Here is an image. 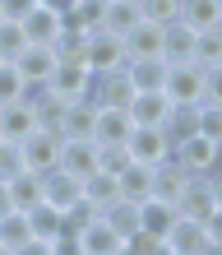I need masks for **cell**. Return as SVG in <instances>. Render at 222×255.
<instances>
[{"label":"cell","mask_w":222,"mask_h":255,"mask_svg":"<svg viewBox=\"0 0 222 255\" xmlns=\"http://www.w3.org/2000/svg\"><path fill=\"white\" fill-rule=\"evenodd\" d=\"M130 130H135L130 112L97 107V130H93V139H97V144H125V139H130Z\"/></svg>","instance_id":"22"},{"label":"cell","mask_w":222,"mask_h":255,"mask_svg":"<svg viewBox=\"0 0 222 255\" xmlns=\"http://www.w3.org/2000/svg\"><path fill=\"white\" fill-rule=\"evenodd\" d=\"M28 228H33L37 242H51V237L65 232V218H61V209H51L47 200H42L37 209H28Z\"/></svg>","instance_id":"31"},{"label":"cell","mask_w":222,"mask_h":255,"mask_svg":"<svg viewBox=\"0 0 222 255\" xmlns=\"http://www.w3.org/2000/svg\"><path fill=\"white\" fill-rule=\"evenodd\" d=\"M195 42H199L195 28H185V23H167V37H162V61H167V65H185V61H195Z\"/></svg>","instance_id":"19"},{"label":"cell","mask_w":222,"mask_h":255,"mask_svg":"<svg viewBox=\"0 0 222 255\" xmlns=\"http://www.w3.org/2000/svg\"><path fill=\"white\" fill-rule=\"evenodd\" d=\"M93 130H97V102L93 98L70 102L65 116H61V134L65 139H93Z\"/></svg>","instance_id":"15"},{"label":"cell","mask_w":222,"mask_h":255,"mask_svg":"<svg viewBox=\"0 0 222 255\" xmlns=\"http://www.w3.org/2000/svg\"><path fill=\"white\" fill-rule=\"evenodd\" d=\"M61 218H65V232H83L88 223H97V218H102V209H97V204H88V200H79V204H70Z\"/></svg>","instance_id":"38"},{"label":"cell","mask_w":222,"mask_h":255,"mask_svg":"<svg viewBox=\"0 0 222 255\" xmlns=\"http://www.w3.org/2000/svg\"><path fill=\"white\" fill-rule=\"evenodd\" d=\"M83 65L93 70V79H102V74H116V70H125V42L121 37H111V33H88V47H83Z\"/></svg>","instance_id":"2"},{"label":"cell","mask_w":222,"mask_h":255,"mask_svg":"<svg viewBox=\"0 0 222 255\" xmlns=\"http://www.w3.org/2000/svg\"><path fill=\"white\" fill-rule=\"evenodd\" d=\"M185 186H190V172H185L176 158H167V162H157V167H153V200H167V204H176Z\"/></svg>","instance_id":"16"},{"label":"cell","mask_w":222,"mask_h":255,"mask_svg":"<svg viewBox=\"0 0 222 255\" xmlns=\"http://www.w3.org/2000/svg\"><path fill=\"white\" fill-rule=\"evenodd\" d=\"M130 162H135V158H130V148H125V144H97V167H102V172L121 176Z\"/></svg>","instance_id":"37"},{"label":"cell","mask_w":222,"mask_h":255,"mask_svg":"<svg viewBox=\"0 0 222 255\" xmlns=\"http://www.w3.org/2000/svg\"><path fill=\"white\" fill-rule=\"evenodd\" d=\"M162 37H167V28H162V23L139 19V23L121 37V42H125V61H153V56H162Z\"/></svg>","instance_id":"10"},{"label":"cell","mask_w":222,"mask_h":255,"mask_svg":"<svg viewBox=\"0 0 222 255\" xmlns=\"http://www.w3.org/2000/svg\"><path fill=\"white\" fill-rule=\"evenodd\" d=\"M14 65H19V74L28 79V88H42V84L56 74L61 56H56V47H47V42H28V47L14 56Z\"/></svg>","instance_id":"7"},{"label":"cell","mask_w":222,"mask_h":255,"mask_svg":"<svg viewBox=\"0 0 222 255\" xmlns=\"http://www.w3.org/2000/svg\"><path fill=\"white\" fill-rule=\"evenodd\" d=\"M204 84H209V70L185 61V65H171L167 70V84H162V93L171 102H190V107H199L204 102Z\"/></svg>","instance_id":"5"},{"label":"cell","mask_w":222,"mask_h":255,"mask_svg":"<svg viewBox=\"0 0 222 255\" xmlns=\"http://www.w3.org/2000/svg\"><path fill=\"white\" fill-rule=\"evenodd\" d=\"M5 214H14V204H9V190H5V181H0V218Z\"/></svg>","instance_id":"50"},{"label":"cell","mask_w":222,"mask_h":255,"mask_svg":"<svg viewBox=\"0 0 222 255\" xmlns=\"http://www.w3.org/2000/svg\"><path fill=\"white\" fill-rule=\"evenodd\" d=\"M33 5L37 0H0V19L5 23H23L28 14H33Z\"/></svg>","instance_id":"43"},{"label":"cell","mask_w":222,"mask_h":255,"mask_svg":"<svg viewBox=\"0 0 222 255\" xmlns=\"http://www.w3.org/2000/svg\"><path fill=\"white\" fill-rule=\"evenodd\" d=\"M51 255H83L79 232H61V237H51Z\"/></svg>","instance_id":"44"},{"label":"cell","mask_w":222,"mask_h":255,"mask_svg":"<svg viewBox=\"0 0 222 255\" xmlns=\"http://www.w3.org/2000/svg\"><path fill=\"white\" fill-rule=\"evenodd\" d=\"M28 47V37H23V23H0V61H14Z\"/></svg>","instance_id":"40"},{"label":"cell","mask_w":222,"mask_h":255,"mask_svg":"<svg viewBox=\"0 0 222 255\" xmlns=\"http://www.w3.org/2000/svg\"><path fill=\"white\" fill-rule=\"evenodd\" d=\"M139 19H144V14H139V5H135V0H107V14H102V33L125 37Z\"/></svg>","instance_id":"26"},{"label":"cell","mask_w":222,"mask_h":255,"mask_svg":"<svg viewBox=\"0 0 222 255\" xmlns=\"http://www.w3.org/2000/svg\"><path fill=\"white\" fill-rule=\"evenodd\" d=\"M14 255H51V242H37V237H33V242H28V246H19Z\"/></svg>","instance_id":"47"},{"label":"cell","mask_w":222,"mask_h":255,"mask_svg":"<svg viewBox=\"0 0 222 255\" xmlns=\"http://www.w3.org/2000/svg\"><path fill=\"white\" fill-rule=\"evenodd\" d=\"M28 93H33V88H28V79L19 74V65H14V61H0V107L28 98Z\"/></svg>","instance_id":"33"},{"label":"cell","mask_w":222,"mask_h":255,"mask_svg":"<svg viewBox=\"0 0 222 255\" xmlns=\"http://www.w3.org/2000/svg\"><path fill=\"white\" fill-rule=\"evenodd\" d=\"M204 232H209V242H222V209H213V218L204 223Z\"/></svg>","instance_id":"46"},{"label":"cell","mask_w":222,"mask_h":255,"mask_svg":"<svg viewBox=\"0 0 222 255\" xmlns=\"http://www.w3.org/2000/svg\"><path fill=\"white\" fill-rule=\"evenodd\" d=\"M0 23H5V19H0Z\"/></svg>","instance_id":"54"},{"label":"cell","mask_w":222,"mask_h":255,"mask_svg":"<svg viewBox=\"0 0 222 255\" xmlns=\"http://www.w3.org/2000/svg\"><path fill=\"white\" fill-rule=\"evenodd\" d=\"M93 102H97V107H111V112H130V102H135V84H130V74L116 70V74L93 79Z\"/></svg>","instance_id":"12"},{"label":"cell","mask_w":222,"mask_h":255,"mask_svg":"<svg viewBox=\"0 0 222 255\" xmlns=\"http://www.w3.org/2000/svg\"><path fill=\"white\" fill-rule=\"evenodd\" d=\"M28 98H33L37 126H47V130H61V116H65V107H70L65 98H56L51 88H33V93H28ZM61 139H65V134H61Z\"/></svg>","instance_id":"27"},{"label":"cell","mask_w":222,"mask_h":255,"mask_svg":"<svg viewBox=\"0 0 222 255\" xmlns=\"http://www.w3.org/2000/svg\"><path fill=\"white\" fill-rule=\"evenodd\" d=\"M42 200L65 214L70 204L83 200V181H79L74 172H65V167H51V172H42Z\"/></svg>","instance_id":"8"},{"label":"cell","mask_w":222,"mask_h":255,"mask_svg":"<svg viewBox=\"0 0 222 255\" xmlns=\"http://www.w3.org/2000/svg\"><path fill=\"white\" fill-rule=\"evenodd\" d=\"M139 14L148 23H181V0H139Z\"/></svg>","instance_id":"35"},{"label":"cell","mask_w":222,"mask_h":255,"mask_svg":"<svg viewBox=\"0 0 222 255\" xmlns=\"http://www.w3.org/2000/svg\"><path fill=\"white\" fill-rule=\"evenodd\" d=\"M213 190H209V176H190V186L181 190V200H176V214L190 218V223H209L213 218Z\"/></svg>","instance_id":"13"},{"label":"cell","mask_w":222,"mask_h":255,"mask_svg":"<svg viewBox=\"0 0 222 255\" xmlns=\"http://www.w3.org/2000/svg\"><path fill=\"white\" fill-rule=\"evenodd\" d=\"M102 223L116 232V237H135L139 232V204H130V200H116L102 209Z\"/></svg>","instance_id":"30"},{"label":"cell","mask_w":222,"mask_h":255,"mask_svg":"<svg viewBox=\"0 0 222 255\" xmlns=\"http://www.w3.org/2000/svg\"><path fill=\"white\" fill-rule=\"evenodd\" d=\"M144 255H176V251H171V246H167V242H153V246H148V251H144Z\"/></svg>","instance_id":"51"},{"label":"cell","mask_w":222,"mask_h":255,"mask_svg":"<svg viewBox=\"0 0 222 255\" xmlns=\"http://www.w3.org/2000/svg\"><path fill=\"white\" fill-rule=\"evenodd\" d=\"M33 242V228H28V214H5L0 218V246H9V251H19Z\"/></svg>","instance_id":"34"},{"label":"cell","mask_w":222,"mask_h":255,"mask_svg":"<svg viewBox=\"0 0 222 255\" xmlns=\"http://www.w3.org/2000/svg\"><path fill=\"white\" fill-rule=\"evenodd\" d=\"M204 255H222V242H209V246H204Z\"/></svg>","instance_id":"52"},{"label":"cell","mask_w":222,"mask_h":255,"mask_svg":"<svg viewBox=\"0 0 222 255\" xmlns=\"http://www.w3.org/2000/svg\"><path fill=\"white\" fill-rule=\"evenodd\" d=\"M125 148H130V158H135L139 167H157V162H167L176 153L171 134L162 130V126H135L130 139H125Z\"/></svg>","instance_id":"1"},{"label":"cell","mask_w":222,"mask_h":255,"mask_svg":"<svg viewBox=\"0 0 222 255\" xmlns=\"http://www.w3.org/2000/svg\"><path fill=\"white\" fill-rule=\"evenodd\" d=\"M195 65H204V70L222 65V28H213V33H199V42H195Z\"/></svg>","instance_id":"36"},{"label":"cell","mask_w":222,"mask_h":255,"mask_svg":"<svg viewBox=\"0 0 222 255\" xmlns=\"http://www.w3.org/2000/svg\"><path fill=\"white\" fill-rule=\"evenodd\" d=\"M167 70H171V65L162 61V56H153V61H130V65H125L135 93H153V88H162V84H167Z\"/></svg>","instance_id":"23"},{"label":"cell","mask_w":222,"mask_h":255,"mask_svg":"<svg viewBox=\"0 0 222 255\" xmlns=\"http://www.w3.org/2000/svg\"><path fill=\"white\" fill-rule=\"evenodd\" d=\"M70 14L88 28V33H97V28H102V14H107V0H79Z\"/></svg>","instance_id":"42"},{"label":"cell","mask_w":222,"mask_h":255,"mask_svg":"<svg viewBox=\"0 0 222 255\" xmlns=\"http://www.w3.org/2000/svg\"><path fill=\"white\" fill-rule=\"evenodd\" d=\"M167 246H171L176 255H204V246H209V232H204V223H190V218H181V223L171 228Z\"/></svg>","instance_id":"25"},{"label":"cell","mask_w":222,"mask_h":255,"mask_svg":"<svg viewBox=\"0 0 222 255\" xmlns=\"http://www.w3.org/2000/svg\"><path fill=\"white\" fill-rule=\"evenodd\" d=\"M83 200L88 204H97V209H107V204H116L121 200V181H116L111 172H93V176H83Z\"/></svg>","instance_id":"28"},{"label":"cell","mask_w":222,"mask_h":255,"mask_svg":"<svg viewBox=\"0 0 222 255\" xmlns=\"http://www.w3.org/2000/svg\"><path fill=\"white\" fill-rule=\"evenodd\" d=\"M171 158L181 162L190 176H209V172L222 167V144H213L209 134H190V139L176 144V153H171Z\"/></svg>","instance_id":"3"},{"label":"cell","mask_w":222,"mask_h":255,"mask_svg":"<svg viewBox=\"0 0 222 255\" xmlns=\"http://www.w3.org/2000/svg\"><path fill=\"white\" fill-rule=\"evenodd\" d=\"M176 102L162 93V88H153V93H135V102H130V121L135 126H167Z\"/></svg>","instance_id":"14"},{"label":"cell","mask_w":222,"mask_h":255,"mask_svg":"<svg viewBox=\"0 0 222 255\" xmlns=\"http://www.w3.org/2000/svg\"><path fill=\"white\" fill-rule=\"evenodd\" d=\"M125 242V237H116L111 228H107V223H88V228L79 232V246H83V255H116V246H121Z\"/></svg>","instance_id":"29"},{"label":"cell","mask_w":222,"mask_h":255,"mask_svg":"<svg viewBox=\"0 0 222 255\" xmlns=\"http://www.w3.org/2000/svg\"><path fill=\"white\" fill-rule=\"evenodd\" d=\"M37 5H47V9H56V14H70L79 0H37Z\"/></svg>","instance_id":"49"},{"label":"cell","mask_w":222,"mask_h":255,"mask_svg":"<svg viewBox=\"0 0 222 255\" xmlns=\"http://www.w3.org/2000/svg\"><path fill=\"white\" fill-rule=\"evenodd\" d=\"M61 28H65V14H56V9H47V5H33V14L23 19V37H28V42H47V47H56Z\"/></svg>","instance_id":"17"},{"label":"cell","mask_w":222,"mask_h":255,"mask_svg":"<svg viewBox=\"0 0 222 255\" xmlns=\"http://www.w3.org/2000/svg\"><path fill=\"white\" fill-rule=\"evenodd\" d=\"M61 148H65V139H61V130H47V126H37L33 134L23 139V167L28 172H51V167H61Z\"/></svg>","instance_id":"4"},{"label":"cell","mask_w":222,"mask_h":255,"mask_svg":"<svg viewBox=\"0 0 222 255\" xmlns=\"http://www.w3.org/2000/svg\"><path fill=\"white\" fill-rule=\"evenodd\" d=\"M61 167L74 172L79 181H83V176H93V172H97V139H65Z\"/></svg>","instance_id":"18"},{"label":"cell","mask_w":222,"mask_h":255,"mask_svg":"<svg viewBox=\"0 0 222 255\" xmlns=\"http://www.w3.org/2000/svg\"><path fill=\"white\" fill-rule=\"evenodd\" d=\"M42 88H51V93L65 98V102L93 98V70H88L83 61H61V65H56V74H51Z\"/></svg>","instance_id":"6"},{"label":"cell","mask_w":222,"mask_h":255,"mask_svg":"<svg viewBox=\"0 0 222 255\" xmlns=\"http://www.w3.org/2000/svg\"><path fill=\"white\" fill-rule=\"evenodd\" d=\"M162 130L171 134V144H181V139H190V134H199V107H190V102H176Z\"/></svg>","instance_id":"32"},{"label":"cell","mask_w":222,"mask_h":255,"mask_svg":"<svg viewBox=\"0 0 222 255\" xmlns=\"http://www.w3.org/2000/svg\"><path fill=\"white\" fill-rule=\"evenodd\" d=\"M199 134L222 144V102H199Z\"/></svg>","instance_id":"41"},{"label":"cell","mask_w":222,"mask_h":255,"mask_svg":"<svg viewBox=\"0 0 222 255\" xmlns=\"http://www.w3.org/2000/svg\"><path fill=\"white\" fill-rule=\"evenodd\" d=\"M204 102H222V65L209 70V84H204Z\"/></svg>","instance_id":"45"},{"label":"cell","mask_w":222,"mask_h":255,"mask_svg":"<svg viewBox=\"0 0 222 255\" xmlns=\"http://www.w3.org/2000/svg\"><path fill=\"white\" fill-rule=\"evenodd\" d=\"M209 190H213V204L222 209V167H218V172H209Z\"/></svg>","instance_id":"48"},{"label":"cell","mask_w":222,"mask_h":255,"mask_svg":"<svg viewBox=\"0 0 222 255\" xmlns=\"http://www.w3.org/2000/svg\"><path fill=\"white\" fill-rule=\"evenodd\" d=\"M5 190H9L14 214H28V209H37V204H42V176H37V172H19V176H9Z\"/></svg>","instance_id":"21"},{"label":"cell","mask_w":222,"mask_h":255,"mask_svg":"<svg viewBox=\"0 0 222 255\" xmlns=\"http://www.w3.org/2000/svg\"><path fill=\"white\" fill-rule=\"evenodd\" d=\"M116 181H121V200H130V204L153 200V167H139V162H130V167L116 176Z\"/></svg>","instance_id":"24"},{"label":"cell","mask_w":222,"mask_h":255,"mask_svg":"<svg viewBox=\"0 0 222 255\" xmlns=\"http://www.w3.org/2000/svg\"><path fill=\"white\" fill-rule=\"evenodd\" d=\"M181 23L195 28V33L222 28V0H181Z\"/></svg>","instance_id":"20"},{"label":"cell","mask_w":222,"mask_h":255,"mask_svg":"<svg viewBox=\"0 0 222 255\" xmlns=\"http://www.w3.org/2000/svg\"><path fill=\"white\" fill-rule=\"evenodd\" d=\"M33 130H37L33 98H19V102H5V107H0V139H14V144H23Z\"/></svg>","instance_id":"11"},{"label":"cell","mask_w":222,"mask_h":255,"mask_svg":"<svg viewBox=\"0 0 222 255\" xmlns=\"http://www.w3.org/2000/svg\"><path fill=\"white\" fill-rule=\"evenodd\" d=\"M176 223H181L176 204H167V200H144L139 204V232L148 237V242H167Z\"/></svg>","instance_id":"9"},{"label":"cell","mask_w":222,"mask_h":255,"mask_svg":"<svg viewBox=\"0 0 222 255\" xmlns=\"http://www.w3.org/2000/svg\"><path fill=\"white\" fill-rule=\"evenodd\" d=\"M0 255H14V251H9V246H0Z\"/></svg>","instance_id":"53"},{"label":"cell","mask_w":222,"mask_h":255,"mask_svg":"<svg viewBox=\"0 0 222 255\" xmlns=\"http://www.w3.org/2000/svg\"><path fill=\"white\" fill-rule=\"evenodd\" d=\"M135 5H139V0H135Z\"/></svg>","instance_id":"55"},{"label":"cell","mask_w":222,"mask_h":255,"mask_svg":"<svg viewBox=\"0 0 222 255\" xmlns=\"http://www.w3.org/2000/svg\"><path fill=\"white\" fill-rule=\"evenodd\" d=\"M19 172H28L23 167V144L0 139V181H9V176H19Z\"/></svg>","instance_id":"39"}]
</instances>
